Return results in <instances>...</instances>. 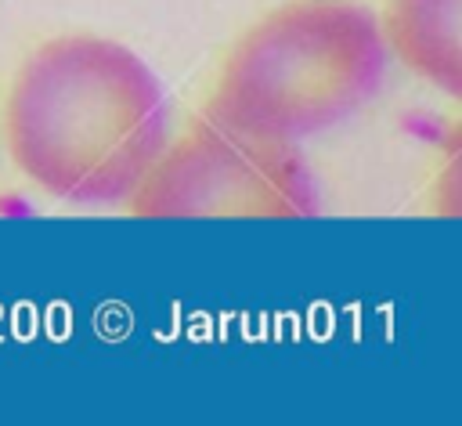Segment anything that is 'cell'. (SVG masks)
Masks as SVG:
<instances>
[{
    "label": "cell",
    "mask_w": 462,
    "mask_h": 426,
    "mask_svg": "<svg viewBox=\"0 0 462 426\" xmlns=\"http://www.w3.org/2000/svg\"><path fill=\"white\" fill-rule=\"evenodd\" d=\"M170 141V101L152 65L94 32L43 40L4 97L18 173L69 206H119Z\"/></svg>",
    "instance_id": "cell-1"
},
{
    "label": "cell",
    "mask_w": 462,
    "mask_h": 426,
    "mask_svg": "<svg viewBox=\"0 0 462 426\" xmlns=\"http://www.w3.org/2000/svg\"><path fill=\"white\" fill-rule=\"evenodd\" d=\"M386 54L361 0H285L227 51L209 116L296 144L357 116L383 90Z\"/></svg>",
    "instance_id": "cell-2"
},
{
    "label": "cell",
    "mask_w": 462,
    "mask_h": 426,
    "mask_svg": "<svg viewBox=\"0 0 462 426\" xmlns=\"http://www.w3.org/2000/svg\"><path fill=\"white\" fill-rule=\"evenodd\" d=\"M126 206L134 217L155 220H303L321 213V188L292 141L256 137L209 116L166 141Z\"/></svg>",
    "instance_id": "cell-3"
},
{
    "label": "cell",
    "mask_w": 462,
    "mask_h": 426,
    "mask_svg": "<svg viewBox=\"0 0 462 426\" xmlns=\"http://www.w3.org/2000/svg\"><path fill=\"white\" fill-rule=\"evenodd\" d=\"M386 51L448 97L462 94V0H386Z\"/></svg>",
    "instance_id": "cell-4"
}]
</instances>
